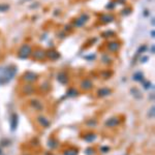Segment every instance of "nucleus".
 I'll return each mask as SVG.
<instances>
[{
    "instance_id": "1",
    "label": "nucleus",
    "mask_w": 155,
    "mask_h": 155,
    "mask_svg": "<svg viewBox=\"0 0 155 155\" xmlns=\"http://www.w3.org/2000/svg\"><path fill=\"white\" fill-rule=\"evenodd\" d=\"M30 54H31V48H30V46H28V45H24V46H22V48L20 49L19 57L24 59V58H27Z\"/></svg>"
},
{
    "instance_id": "2",
    "label": "nucleus",
    "mask_w": 155,
    "mask_h": 155,
    "mask_svg": "<svg viewBox=\"0 0 155 155\" xmlns=\"http://www.w3.org/2000/svg\"><path fill=\"white\" fill-rule=\"evenodd\" d=\"M118 124H119V120L117 118H111L106 121V126L107 127H114L116 125H118Z\"/></svg>"
},
{
    "instance_id": "3",
    "label": "nucleus",
    "mask_w": 155,
    "mask_h": 155,
    "mask_svg": "<svg viewBox=\"0 0 155 155\" xmlns=\"http://www.w3.org/2000/svg\"><path fill=\"white\" fill-rule=\"evenodd\" d=\"M87 20H88V16L87 15H83L81 18H79L77 20L76 26H77V27H80V26H82L84 23H86V21H87Z\"/></svg>"
},
{
    "instance_id": "4",
    "label": "nucleus",
    "mask_w": 155,
    "mask_h": 155,
    "mask_svg": "<svg viewBox=\"0 0 155 155\" xmlns=\"http://www.w3.org/2000/svg\"><path fill=\"white\" fill-rule=\"evenodd\" d=\"M82 88L86 89V90L91 89V88H92V82L90 81V80H85V81H83V82H82Z\"/></svg>"
},
{
    "instance_id": "5",
    "label": "nucleus",
    "mask_w": 155,
    "mask_h": 155,
    "mask_svg": "<svg viewBox=\"0 0 155 155\" xmlns=\"http://www.w3.org/2000/svg\"><path fill=\"white\" fill-rule=\"evenodd\" d=\"M25 80H27V81H30V82H33V81H35L36 80V75L35 74H33V72H27V74L25 75Z\"/></svg>"
},
{
    "instance_id": "6",
    "label": "nucleus",
    "mask_w": 155,
    "mask_h": 155,
    "mask_svg": "<svg viewBox=\"0 0 155 155\" xmlns=\"http://www.w3.org/2000/svg\"><path fill=\"white\" fill-rule=\"evenodd\" d=\"M18 116H17L16 114L12 115V118H11V129L12 130H15L17 125H18Z\"/></svg>"
},
{
    "instance_id": "7",
    "label": "nucleus",
    "mask_w": 155,
    "mask_h": 155,
    "mask_svg": "<svg viewBox=\"0 0 155 155\" xmlns=\"http://www.w3.org/2000/svg\"><path fill=\"white\" fill-rule=\"evenodd\" d=\"M109 94H111V90L107 88H102L98 91V95L99 96H107V95H109Z\"/></svg>"
},
{
    "instance_id": "8",
    "label": "nucleus",
    "mask_w": 155,
    "mask_h": 155,
    "mask_svg": "<svg viewBox=\"0 0 155 155\" xmlns=\"http://www.w3.org/2000/svg\"><path fill=\"white\" fill-rule=\"evenodd\" d=\"M58 80L60 83L62 84H66L67 83V78H66V75L64 74V72H61V74H59L58 76Z\"/></svg>"
},
{
    "instance_id": "9",
    "label": "nucleus",
    "mask_w": 155,
    "mask_h": 155,
    "mask_svg": "<svg viewBox=\"0 0 155 155\" xmlns=\"http://www.w3.org/2000/svg\"><path fill=\"white\" fill-rule=\"evenodd\" d=\"M95 139H96V136L94 135V133H89V135L84 136V140L87 141V142H93Z\"/></svg>"
},
{
    "instance_id": "10",
    "label": "nucleus",
    "mask_w": 155,
    "mask_h": 155,
    "mask_svg": "<svg viewBox=\"0 0 155 155\" xmlns=\"http://www.w3.org/2000/svg\"><path fill=\"white\" fill-rule=\"evenodd\" d=\"M109 49L111 51H117L119 49L118 42H111V44H109Z\"/></svg>"
},
{
    "instance_id": "11",
    "label": "nucleus",
    "mask_w": 155,
    "mask_h": 155,
    "mask_svg": "<svg viewBox=\"0 0 155 155\" xmlns=\"http://www.w3.org/2000/svg\"><path fill=\"white\" fill-rule=\"evenodd\" d=\"M101 20L103 21V22H106V23H109V22H112V21L114 20V17L109 16V15H107V16H102V17H101Z\"/></svg>"
},
{
    "instance_id": "12",
    "label": "nucleus",
    "mask_w": 155,
    "mask_h": 155,
    "mask_svg": "<svg viewBox=\"0 0 155 155\" xmlns=\"http://www.w3.org/2000/svg\"><path fill=\"white\" fill-rule=\"evenodd\" d=\"M38 121H39L40 122V124H41V125H44L45 127H47V126H49V121H48V120H47L46 118H42V117H39V118H38Z\"/></svg>"
},
{
    "instance_id": "13",
    "label": "nucleus",
    "mask_w": 155,
    "mask_h": 155,
    "mask_svg": "<svg viewBox=\"0 0 155 155\" xmlns=\"http://www.w3.org/2000/svg\"><path fill=\"white\" fill-rule=\"evenodd\" d=\"M133 80L135 81H143V74L142 72H136L133 75Z\"/></svg>"
},
{
    "instance_id": "14",
    "label": "nucleus",
    "mask_w": 155,
    "mask_h": 155,
    "mask_svg": "<svg viewBox=\"0 0 155 155\" xmlns=\"http://www.w3.org/2000/svg\"><path fill=\"white\" fill-rule=\"evenodd\" d=\"M48 56L50 58H52V59H57L58 57H59V54L57 53V52H49L48 53Z\"/></svg>"
},
{
    "instance_id": "15",
    "label": "nucleus",
    "mask_w": 155,
    "mask_h": 155,
    "mask_svg": "<svg viewBox=\"0 0 155 155\" xmlns=\"http://www.w3.org/2000/svg\"><path fill=\"white\" fill-rule=\"evenodd\" d=\"M10 82V80L7 79L6 77H4V76H0V85H4V84H6Z\"/></svg>"
},
{
    "instance_id": "16",
    "label": "nucleus",
    "mask_w": 155,
    "mask_h": 155,
    "mask_svg": "<svg viewBox=\"0 0 155 155\" xmlns=\"http://www.w3.org/2000/svg\"><path fill=\"white\" fill-rule=\"evenodd\" d=\"M45 56V53L42 51H37L35 54H34V57L35 58H37V59H41L42 57Z\"/></svg>"
},
{
    "instance_id": "17",
    "label": "nucleus",
    "mask_w": 155,
    "mask_h": 155,
    "mask_svg": "<svg viewBox=\"0 0 155 155\" xmlns=\"http://www.w3.org/2000/svg\"><path fill=\"white\" fill-rule=\"evenodd\" d=\"M78 94V91H76L75 89H70L69 90V92H68V94L67 95H69V96H76Z\"/></svg>"
},
{
    "instance_id": "18",
    "label": "nucleus",
    "mask_w": 155,
    "mask_h": 155,
    "mask_svg": "<svg viewBox=\"0 0 155 155\" xmlns=\"http://www.w3.org/2000/svg\"><path fill=\"white\" fill-rule=\"evenodd\" d=\"M10 6L8 5H0V11H4V10H7Z\"/></svg>"
},
{
    "instance_id": "19",
    "label": "nucleus",
    "mask_w": 155,
    "mask_h": 155,
    "mask_svg": "<svg viewBox=\"0 0 155 155\" xmlns=\"http://www.w3.org/2000/svg\"><path fill=\"white\" fill-rule=\"evenodd\" d=\"M78 152L77 151H71V150H69V151H66L65 152V155H77Z\"/></svg>"
},
{
    "instance_id": "20",
    "label": "nucleus",
    "mask_w": 155,
    "mask_h": 155,
    "mask_svg": "<svg viewBox=\"0 0 155 155\" xmlns=\"http://www.w3.org/2000/svg\"><path fill=\"white\" fill-rule=\"evenodd\" d=\"M148 116H149V117H152V118L154 117V107H151V110H150L149 115H148Z\"/></svg>"
},
{
    "instance_id": "21",
    "label": "nucleus",
    "mask_w": 155,
    "mask_h": 155,
    "mask_svg": "<svg viewBox=\"0 0 155 155\" xmlns=\"http://www.w3.org/2000/svg\"><path fill=\"white\" fill-rule=\"evenodd\" d=\"M145 50H146V46H142L141 48H140L139 50H137V54H141L142 52H144Z\"/></svg>"
},
{
    "instance_id": "22",
    "label": "nucleus",
    "mask_w": 155,
    "mask_h": 155,
    "mask_svg": "<svg viewBox=\"0 0 155 155\" xmlns=\"http://www.w3.org/2000/svg\"><path fill=\"white\" fill-rule=\"evenodd\" d=\"M91 152H94V150L91 149V148H88L87 150H86V154H87V155H92Z\"/></svg>"
},
{
    "instance_id": "23",
    "label": "nucleus",
    "mask_w": 155,
    "mask_h": 155,
    "mask_svg": "<svg viewBox=\"0 0 155 155\" xmlns=\"http://www.w3.org/2000/svg\"><path fill=\"white\" fill-rule=\"evenodd\" d=\"M144 85H145V88H146V89H149V88H150V86H151V84H150L149 82H146Z\"/></svg>"
},
{
    "instance_id": "24",
    "label": "nucleus",
    "mask_w": 155,
    "mask_h": 155,
    "mask_svg": "<svg viewBox=\"0 0 155 155\" xmlns=\"http://www.w3.org/2000/svg\"><path fill=\"white\" fill-rule=\"evenodd\" d=\"M102 150H103V151H107V150H109V148H102Z\"/></svg>"
},
{
    "instance_id": "25",
    "label": "nucleus",
    "mask_w": 155,
    "mask_h": 155,
    "mask_svg": "<svg viewBox=\"0 0 155 155\" xmlns=\"http://www.w3.org/2000/svg\"><path fill=\"white\" fill-rule=\"evenodd\" d=\"M0 155H1V150H0Z\"/></svg>"
}]
</instances>
